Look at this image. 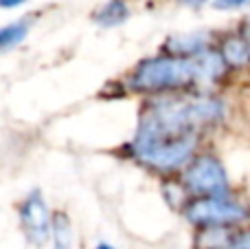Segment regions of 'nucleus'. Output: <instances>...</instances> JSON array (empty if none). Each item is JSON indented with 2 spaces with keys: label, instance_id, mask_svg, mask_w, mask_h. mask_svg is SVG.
Returning <instances> with one entry per match:
<instances>
[{
  "label": "nucleus",
  "instance_id": "1",
  "mask_svg": "<svg viewBox=\"0 0 250 249\" xmlns=\"http://www.w3.org/2000/svg\"><path fill=\"white\" fill-rule=\"evenodd\" d=\"M226 62L220 51L198 53L193 57L180 55H158L141 62L132 75V88L143 93H165V91H185L191 86L215 84L224 75Z\"/></svg>",
  "mask_w": 250,
  "mask_h": 249
},
{
  "label": "nucleus",
  "instance_id": "3",
  "mask_svg": "<svg viewBox=\"0 0 250 249\" xmlns=\"http://www.w3.org/2000/svg\"><path fill=\"white\" fill-rule=\"evenodd\" d=\"M187 219L198 227H230L239 225L250 216V210L244 203L230 197H195L185 207Z\"/></svg>",
  "mask_w": 250,
  "mask_h": 249
},
{
  "label": "nucleus",
  "instance_id": "12",
  "mask_svg": "<svg viewBox=\"0 0 250 249\" xmlns=\"http://www.w3.org/2000/svg\"><path fill=\"white\" fill-rule=\"evenodd\" d=\"M239 35H242L244 40L250 44V16L246 18V20L242 22V26H239Z\"/></svg>",
  "mask_w": 250,
  "mask_h": 249
},
{
  "label": "nucleus",
  "instance_id": "9",
  "mask_svg": "<svg viewBox=\"0 0 250 249\" xmlns=\"http://www.w3.org/2000/svg\"><path fill=\"white\" fill-rule=\"evenodd\" d=\"M29 29H31V20H18L2 26L0 29V53L11 51L13 47H18L29 35Z\"/></svg>",
  "mask_w": 250,
  "mask_h": 249
},
{
  "label": "nucleus",
  "instance_id": "2",
  "mask_svg": "<svg viewBox=\"0 0 250 249\" xmlns=\"http://www.w3.org/2000/svg\"><path fill=\"white\" fill-rule=\"evenodd\" d=\"M200 135H185V137H171L151 132L145 128H138L136 139H134V152L145 166L154 170H176L191 161L198 148Z\"/></svg>",
  "mask_w": 250,
  "mask_h": 249
},
{
  "label": "nucleus",
  "instance_id": "11",
  "mask_svg": "<svg viewBox=\"0 0 250 249\" xmlns=\"http://www.w3.org/2000/svg\"><path fill=\"white\" fill-rule=\"evenodd\" d=\"M215 9H237L244 4H250V0H215Z\"/></svg>",
  "mask_w": 250,
  "mask_h": 249
},
{
  "label": "nucleus",
  "instance_id": "7",
  "mask_svg": "<svg viewBox=\"0 0 250 249\" xmlns=\"http://www.w3.org/2000/svg\"><path fill=\"white\" fill-rule=\"evenodd\" d=\"M220 55L226 62V66H233V69L248 66L250 64V44L242 35H229V38L222 40Z\"/></svg>",
  "mask_w": 250,
  "mask_h": 249
},
{
  "label": "nucleus",
  "instance_id": "10",
  "mask_svg": "<svg viewBox=\"0 0 250 249\" xmlns=\"http://www.w3.org/2000/svg\"><path fill=\"white\" fill-rule=\"evenodd\" d=\"M53 227V241H55V247L53 249H70V221L66 214L57 212L51 221Z\"/></svg>",
  "mask_w": 250,
  "mask_h": 249
},
{
  "label": "nucleus",
  "instance_id": "14",
  "mask_svg": "<svg viewBox=\"0 0 250 249\" xmlns=\"http://www.w3.org/2000/svg\"><path fill=\"white\" fill-rule=\"evenodd\" d=\"M185 2H187V4H193V7H198V4H202L204 0H185Z\"/></svg>",
  "mask_w": 250,
  "mask_h": 249
},
{
  "label": "nucleus",
  "instance_id": "4",
  "mask_svg": "<svg viewBox=\"0 0 250 249\" xmlns=\"http://www.w3.org/2000/svg\"><path fill=\"white\" fill-rule=\"evenodd\" d=\"M185 185L195 197H224L229 192V176L213 154H200L187 168Z\"/></svg>",
  "mask_w": 250,
  "mask_h": 249
},
{
  "label": "nucleus",
  "instance_id": "15",
  "mask_svg": "<svg viewBox=\"0 0 250 249\" xmlns=\"http://www.w3.org/2000/svg\"><path fill=\"white\" fill-rule=\"evenodd\" d=\"M97 249H114V247L108 245V243H99V245H97Z\"/></svg>",
  "mask_w": 250,
  "mask_h": 249
},
{
  "label": "nucleus",
  "instance_id": "6",
  "mask_svg": "<svg viewBox=\"0 0 250 249\" xmlns=\"http://www.w3.org/2000/svg\"><path fill=\"white\" fill-rule=\"evenodd\" d=\"M198 245L202 249H250V229L204 227L200 229Z\"/></svg>",
  "mask_w": 250,
  "mask_h": 249
},
{
  "label": "nucleus",
  "instance_id": "13",
  "mask_svg": "<svg viewBox=\"0 0 250 249\" xmlns=\"http://www.w3.org/2000/svg\"><path fill=\"white\" fill-rule=\"evenodd\" d=\"M24 0H0V7H4V9H13V7H18V4H22Z\"/></svg>",
  "mask_w": 250,
  "mask_h": 249
},
{
  "label": "nucleus",
  "instance_id": "5",
  "mask_svg": "<svg viewBox=\"0 0 250 249\" xmlns=\"http://www.w3.org/2000/svg\"><path fill=\"white\" fill-rule=\"evenodd\" d=\"M22 216V227H24L26 236L35 245H44L48 238V229H51V214L46 210V203L38 192H33L20 207Z\"/></svg>",
  "mask_w": 250,
  "mask_h": 249
},
{
  "label": "nucleus",
  "instance_id": "8",
  "mask_svg": "<svg viewBox=\"0 0 250 249\" xmlns=\"http://www.w3.org/2000/svg\"><path fill=\"white\" fill-rule=\"evenodd\" d=\"M127 16H129V7L125 0H108L95 13V20L104 26H117L127 20Z\"/></svg>",
  "mask_w": 250,
  "mask_h": 249
}]
</instances>
